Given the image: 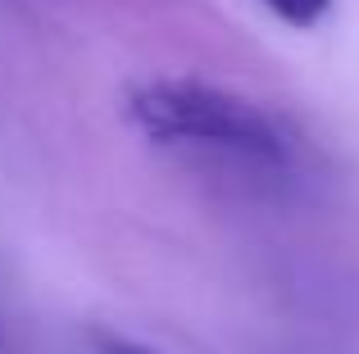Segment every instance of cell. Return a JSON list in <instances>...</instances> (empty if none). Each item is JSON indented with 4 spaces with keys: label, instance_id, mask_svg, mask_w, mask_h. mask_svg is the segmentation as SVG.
Instances as JSON below:
<instances>
[{
    "label": "cell",
    "instance_id": "1",
    "mask_svg": "<svg viewBox=\"0 0 359 354\" xmlns=\"http://www.w3.org/2000/svg\"><path fill=\"white\" fill-rule=\"evenodd\" d=\"M132 132L173 155L245 173H287L296 136L255 96L205 78H141L123 96Z\"/></svg>",
    "mask_w": 359,
    "mask_h": 354
},
{
    "label": "cell",
    "instance_id": "2",
    "mask_svg": "<svg viewBox=\"0 0 359 354\" xmlns=\"http://www.w3.org/2000/svg\"><path fill=\"white\" fill-rule=\"evenodd\" d=\"M259 5L273 9L287 27H314V23H323V14L332 9V0H259Z\"/></svg>",
    "mask_w": 359,
    "mask_h": 354
},
{
    "label": "cell",
    "instance_id": "3",
    "mask_svg": "<svg viewBox=\"0 0 359 354\" xmlns=\"http://www.w3.org/2000/svg\"><path fill=\"white\" fill-rule=\"evenodd\" d=\"M87 354H164L146 341H132V337H118V332H96L87 341Z\"/></svg>",
    "mask_w": 359,
    "mask_h": 354
}]
</instances>
